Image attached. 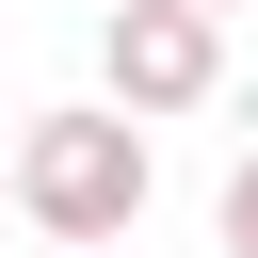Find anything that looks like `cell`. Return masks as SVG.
<instances>
[{
	"label": "cell",
	"instance_id": "obj_1",
	"mask_svg": "<svg viewBox=\"0 0 258 258\" xmlns=\"http://www.w3.org/2000/svg\"><path fill=\"white\" fill-rule=\"evenodd\" d=\"M0 194H16V226H48V242H129V226H145V194H161L145 113H113V97L32 113V129H16V161H0Z\"/></svg>",
	"mask_w": 258,
	"mask_h": 258
},
{
	"label": "cell",
	"instance_id": "obj_2",
	"mask_svg": "<svg viewBox=\"0 0 258 258\" xmlns=\"http://www.w3.org/2000/svg\"><path fill=\"white\" fill-rule=\"evenodd\" d=\"M97 81H113V113H194L226 81V32L194 0H113L97 16Z\"/></svg>",
	"mask_w": 258,
	"mask_h": 258
},
{
	"label": "cell",
	"instance_id": "obj_3",
	"mask_svg": "<svg viewBox=\"0 0 258 258\" xmlns=\"http://www.w3.org/2000/svg\"><path fill=\"white\" fill-rule=\"evenodd\" d=\"M210 226H226V258H258V145L226 161V194H210Z\"/></svg>",
	"mask_w": 258,
	"mask_h": 258
},
{
	"label": "cell",
	"instance_id": "obj_4",
	"mask_svg": "<svg viewBox=\"0 0 258 258\" xmlns=\"http://www.w3.org/2000/svg\"><path fill=\"white\" fill-rule=\"evenodd\" d=\"M194 16H226V0H194Z\"/></svg>",
	"mask_w": 258,
	"mask_h": 258
},
{
	"label": "cell",
	"instance_id": "obj_5",
	"mask_svg": "<svg viewBox=\"0 0 258 258\" xmlns=\"http://www.w3.org/2000/svg\"><path fill=\"white\" fill-rule=\"evenodd\" d=\"M0 210H16V194H0Z\"/></svg>",
	"mask_w": 258,
	"mask_h": 258
}]
</instances>
